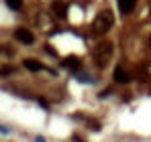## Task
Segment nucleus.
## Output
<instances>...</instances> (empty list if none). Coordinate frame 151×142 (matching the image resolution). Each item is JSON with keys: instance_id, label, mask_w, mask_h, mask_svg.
Here are the masks:
<instances>
[{"instance_id": "nucleus-4", "label": "nucleus", "mask_w": 151, "mask_h": 142, "mask_svg": "<svg viewBox=\"0 0 151 142\" xmlns=\"http://www.w3.org/2000/svg\"><path fill=\"white\" fill-rule=\"evenodd\" d=\"M137 6V0H119V10L123 14H131Z\"/></svg>"}, {"instance_id": "nucleus-10", "label": "nucleus", "mask_w": 151, "mask_h": 142, "mask_svg": "<svg viewBox=\"0 0 151 142\" xmlns=\"http://www.w3.org/2000/svg\"><path fill=\"white\" fill-rule=\"evenodd\" d=\"M149 45H151V41H149Z\"/></svg>"}, {"instance_id": "nucleus-8", "label": "nucleus", "mask_w": 151, "mask_h": 142, "mask_svg": "<svg viewBox=\"0 0 151 142\" xmlns=\"http://www.w3.org/2000/svg\"><path fill=\"white\" fill-rule=\"evenodd\" d=\"M25 67L29 71H41V69H43V65H41L39 61H35V59H27V61H25Z\"/></svg>"}, {"instance_id": "nucleus-3", "label": "nucleus", "mask_w": 151, "mask_h": 142, "mask_svg": "<svg viewBox=\"0 0 151 142\" xmlns=\"http://www.w3.org/2000/svg\"><path fill=\"white\" fill-rule=\"evenodd\" d=\"M14 37L21 41V43H25V45H31L33 41H35V37H33V33L31 31H27V28H19L17 33H14Z\"/></svg>"}, {"instance_id": "nucleus-5", "label": "nucleus", "mask_w": 151, "mask_h": 142, "mask_svg": "<svg viewBox=\"0 0 151 142\" xmlns=\"http://www.w3.org/2000/svg\"><path fill=\"white\" fill-rule=\"evenodd\" d=\"M112 77H114V81H116V83H127V81L131 79V75H129L123 67H116L114 73H112Z\"/></svg>"}, {"instance_id": "nucleus-6", "label": "nucleus", "mask_w": 151, "mask_h": 142, "mask_svg": "<svg viewBox=\"0 0 151 142\" xmlns=\"http://www.w3.org/2000/svg\"><path fill=\"white\" fill-rule=\"evenodd\" d=\"M53 12H55L59 18H63V16L68 14V6H65L63 2H53Z\"/></svg>"}, {"instance_id": "nucleus-2", "label": "nucleus", "mask_w": 151, "mask_h": 142, "mask_svg": "<svg viewBox=\"0 0 151 142\" xmlns=\"http://www.w3.org/2000/svg\"><path fill=\"white\" fill-rule=\"evenodd\" d=\"M110 57H112V43L104 41V43H100V45L96 47V51H94V61H96L98 67H104Z\"/></svg>"}, {"instance_id": "nucleus-9", "label": "nucleus", "mask_w": 151, "mask_h": 142, "mask_svg": "<svg viewBox=\"0 0 151 142\" xmlns=\"http://www.w3.org/2000/svg\"><path fill=\"white\" fill-rule=\"evenodd\" d=\"M6 4H8L12 10H19V8L23 6V0H6Z\"/></svg>"}, {"instance_id": "nucleus-1", "label": "nucleus", "mask_w": 151, "mask_h": 142, "mask_svg": "<svg viewBox=\"0 0 151 142\" xmlns=\"http://www.w3.org/2000/svg\"><path fill=\"white\" fill-rule=\"evenodd\" d=\"M112 23H114L112 12H110V10H102V12H98V16L94 18L92 28H94V33H96V35H104V33H108V31H110Z\"/></svg>"}, {"instance_id": "nucleus-7", "label": "nucleus", "mask_w": 151, "mask_h": 142, "mask_svg": "<svg viewBox=\"0 0 151 142\" xmlns=\"http://www.w3.org/2000/svg\"><path fill=\"white\" fill-rule=\"evenodd\" d=\"M63 67H68V69H78V67H80L78 57H65V59H63Z\"/></svg>"}]
</instances>
